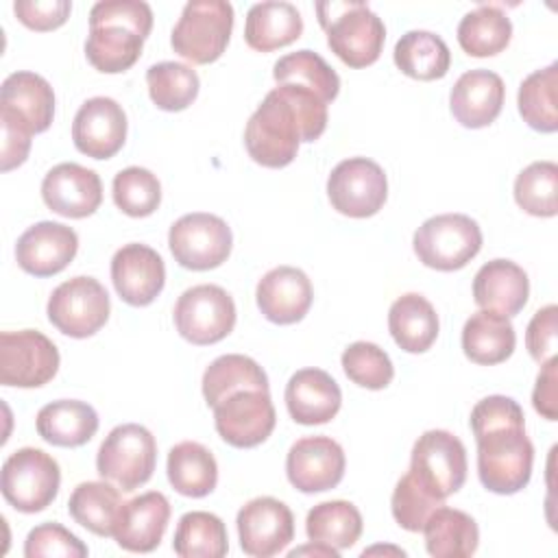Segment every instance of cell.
<instances>
[{"mask_svg":"<svg viewBox=\"0 0 558 558\" xmlns=\"http://www.w3.org/2000/svg\"><path fill=\"white\" fill-rule=\"evenodd\" d=\"M327 129V102L296 83L270 89L244 129L248 157L264 168L294 161L301 142L318 140Z\"/></svg>","mask_w":558,"mask_h":558,"instance_id":"cell-1","label":"cell"},{"mask_svg":"<svg viewBox=\"0 0 558 558\" xmlns=\"http://www.w3.org/2000/svg\"><path fill=\"white\" fill-rule=\"evenodd\" d=\"M477 442V475L486 490L514 495L532 477L534 445L525 434V416L512 397L490 395L471 410Z\"/></svg>","mask_w":558,"mask_h":558,"instance_id":"cell-2","label":"cell"},{"mask_svg":"<svg viewBox=\"0 0 558 558\" xmlns=\"http://www.w3.org/2000/svg\"><path fill=\"white\" fill-rule=\"evenodd\" d=\"M153 28V9L142 0H102L89 11L87 61L105 74L129 70Z\"/></svg>","mask_w":558,"mask_h":558,"instance_id":"cell-3","label":"cell"},{"mask_svg":"<svg viewBox=\"0 0 558 558\" xmlns=\"http://www.w3.org/2000/svg\"><path fill=\"white\" fill-rule=\"evenodd\" d=\"M318 24L327 33V46L349 68H366L381 54L386 26L364 2H318Z\"/></svg>","mask_w":558,"mask_h":558,"instance_id":"cell-4","label":"cell"},{"mask_svg":"<svg viewBox=\"0 0 558 558\" xmlns=\"http://www.w3.org/2000/svg\"><path fill=\"white\" fill-rule=\"evenodd\" d=\"M233 31V7L225 0H192L172 28V50L198 65L214 63L225 52Z\"/></svg>","mask_w":558,"mask_h":558,"instance_id":"cell-5","label":"cell"},{"mask_svg":"<svg viewBox=\"0 0 558 558\" xmlns=\"http://www.w3.org/2000/svg\"><path fill=\"white\" fill-rule=\"evenodd\" d=\"M421 264L451 272L464 268L482 248V229L466 214H440L427 218L412 238Z\"/></svg>","mask_w":558,"mask_h":558,"instance_id":"cell-6","label":"cell"},{"mask_svg":"<svg viewBox=\"0 0 558 558\" xmlns=\"http://www.w3.org/2000/svg\"><path fill=\"white\" fill-rule=\"evenodd\" d=\"M157 464V440L140 423L113 427L102 440L96 456V471L102 480L113 482L131 493L153 477Z\"/></svg>","mask_w":558,"mask_h":558,"instance_id":"cell-7","label":"cell"},{"mask_svg":"<svg viewBox=\"0 0 558 558\" xmlns=\"http://www.w3.org/2000/svg\"><path fill=\"white\" fill-rule=\"evenodd\" d=\"M0 486L4 499L17 512L35 514L54 501L61 486V469L50 453L37 447H22L4 460Z\"/></svg>","mask_w":558,"mask_h":558,"instance_id":"cell-8","label":"cell"},{"mask_svg":"<svg viewBox=\"0 0 558 558\" xmlns=\"http://www.w3.org/2000/svg\"><path fill=\"white\" fill-rule=\"evenodd\" d=\"M48 320L70 338L94 336L105 327L111 303L105 286L94 277H72L59 283L48 299Z\"/></svg>","mask_w":558,"mask_h":558,"instance_id":"cell-9","label":"cell"},{"mask_svg":"<svg viewBox=\"0 0 558 558\" xmlns=\"http://www.w3.org/2000/svg\"><path fill=\"white\" fill-rule=\"evenodd\" d=\"M174 327L192 344H214L235 327V303L231 294L214 283L187 288L174 305Z\"/></svg>","mask_w":558,"mask_h":558,"instance_id":"cell-10","label":"cell"},{"mask_svg":"<svg viewBox=\"0 0 558 558\" xmlns=\"http://www.w3.org/2000/svg\"><path fill=\"white\" fill-rule=\"evenodd\" d=\"M410 473L438 499L458 493L466 480V449L447 429H427L412 447Z\"/></svg>","mask_w":558,"mask_h":558,"instance_id":"cell-11","label":"cell"},{"mask_svg":"<svg viewBox=\"0 0 558 558\" xmlns=\"http://www.w3.org/2000/svg\"><path fill=\"white\" fill-rule=\"evenodd\" d=\"M327 196L331 207L342 216H375L388 198L386 172L368 157H349L331 170L327 179Z\"/></svg>","mask_w":558,"mask_h":558,"instance_id":"cell-12","label":"cell"},{"mask_svg":"<svg viewBox=\"0 0 558 558\" xmlns=\"http://www.w3.org/2000/svg\"><path fill=\"white\" fill-rule=\"evenodd\" d=\"M172 257L187 270H211L227 262L233 235L229 225L214 214L194 211L181 216L168 233Z\"/></svg>","mask_w":558,"mask_h":558,"instance_id":"cell-13","label":"cell"},{"mask_svg":"<svg viewBox=\"0 0 558 558\" xmlns=\"http://www.w3.org/2000/svg\"><path fill=\"white\" fill-rule=\"evenodd\" d=\"M59 371L54 342L37 329L0 333V384L39 388Z\"/></svg>","mask_w":558,"mask_h":558,"instance_id":"cell-14","label":"cell"},{"mask_svg":"<svg viewBox=\"0 0 558 558\" xmlns=\"http://www.w3.org/2000/svg\"><path fill=\"white\" fill-rule=\"evenodd\" d=\"M218 436L238 449L262 445L275 429L277 414L268 390H238L214 408Z\"/></svg>","mask_w":558,"mask_h":558,"instance_id":"cell-15","label":"cell"},{"mask_svg":"<svg viewBox=\"0 0 558 558\" xmlns=\"http://www.w3.org/2000/svg\"><path fill=\"white\" fill-rule=\"evenodd\" d=\"M238 536L244 554L255 558L277 556L294 538L292 510L275 497H255L238 512Z\"/></svg>","mask_w":558,"mask_h":558,"instance_id":"cell-16","label":"cell"},{"mask_svg":"<svg viewBox=\"0 0 558 558\" xmlns=\"http://www.w3.org/2000/svg\"><path fill=\"white\" fill-rule=\"evenodd\" d=\"M344 451L329 436L299 438L286 458L290 484L301 493H323L336 488L344 477Z\"/></svg>","mask_w":558,"mask_h":558,"instance_id":"cell-17","label":"cell"},{"mask_svg":"<svg viewBox=\"0 0 558 558\" xmlns=\"http://www.w3.org/2000/svg\"><path fill=\"white\" fill-rule=\"evenodd\" d=\"M72 140L78 153L92 159L113 157L126 140V113L109 96L85 100L72 122Z\"/></svg>","mask_w":558,"mask_h":558,"instance_id":"cell-18","label":"cell"},{"mask_svg":"<svg viewBox=\"0 0 558 558\" xmlns=\"http://www.w3.org/2000/svg\"><path fill=\"white\" fill-rule=\"evenodd\" d=\"M111 281L124 303L133 307L150 305L166 283L163 259L146 244H124L111 259Z\"/></svg>","mask_w":558,"mask_h":558,"instance_id":"cell-19","label":"cell"},{"mask_svg":"<svg viewBox=\"0 0 558 558\" xmlns=\"http://www.w3.org/2000/svg\"><path fill=\"white\" fill-rule=\"evenodd\" d=\"M41 198L46 207L63 218L92 216L102 203L100 177L74 161L50 168L41 181Z\"/></svg>","mask_w":558,"mask_h":558,"instance_id":"cell-20","label":"cell"},{"mask_svg":"<svg viewBox=\"0 0 558 558\" xmlns=\"http://www.w3.org/2000/svg\"><path fill=\"white\" fill-rule=\"evenodd\" d=\"M78 251V235L63 222L41 220L28 227L15 244L17 266L35 277L61 272Z\"/></svg>","mask_w":558,"mask_h":558,"instance_id":"cell-21","label":"cell"},{"mask_svg":"<svg viewBox=\"0 0 558 558\" xmlns=\"http://www.w3.org/2000/svg\"><path fill=\"white\" fill-rule=\"evenodd\" d=\"M0 118H7L28 133H44L54 118V92L35 72H13L0 89Z\"/></svg>","mask_w":558,"mask_h":558,"instance_id":"cell-22","label":"cell"},{"mask_svg":"<svg viewBox=\"0 0 558 558\" xmlns=\"http://www.w3.org/2000/svg\"><path fill=\"white\" fill-rule=\"evenodd\" d=\"M312 299V281L294 266H277L268 270L255 290L259 312L275 325L299 323L310 312Z\"/></svg>","mask_w":558,"mask_h":558,"instance_id":"cell-23","label":"cell"},{"mask_svg":"<svg viewBox=\"0 0 558 558\" xmlns=\"http://www.w3.org/2000/svg\"><path fill=\"white\" fill-rule=\"evenodd\" d=\"M170 521V504L163 493L148 490L122 504L113 538L116 543L135 554H148L159 547Z\"/></svg>","mask_w":558,"mask_h":558,"instance_id":"cell-24","label":"cell"},{"mask_svg":"<svg viewBox=\"0 0 558 558\" xmlns=\"http://www.w3.org/2000/svg\"><path fill=\"white\" fill-rule=\"evenodd\" d=\"M506 98L499 74L477 68L464 72L451 87L449 107L453 118L466 129H484L497 120Z\"/></svg>","mask_w":558,"mask_h":558,"instance_id":"cell-25","label":"cell"},{"mask_svg":"<svg viewBox=\"0 0 558 558\" xmlns=\"http://www.w3.org/2000/svg\"><path fill=\"white\" fill-rule=\"evenodd\" d=\"M286 405L296 423L323 425L338 414L342 392L329 373L320 368H301L286 384Z\"/></svg>","mask_w":558,"mask_h":558,"instance_id":"cell-26","label":"cell"},{"mask_svg":"<svg viewBox=\"0 0 558 558\" xmlns=\"http://www.w3.org/2000/svg\"><path fill=\"white\" fill-rule=\"evenodd\" d=\"M530 296L527 272L510 259L486 262L473 279V299L482 310L514 316Z\"/></svg>","mask_w":558,"mask_h":558,"instance_id":"cell-27","label":"cell"},{"mask_svg":"<svg viewBox=\"0 0 558 558\" xmlns=\"http://www.w3.org/2000/svg\"><path fill=\"white\" fill-rule=\"evenodd\" d=\"M37 434L54 447H81L98 432L96 410L78 399L46 403L35 418Z\"/></svg>","mask_w":558,"mask_h":558,"instance_id":"cell-28","label":"cell"},{"mask_svg":"<svg viewBox=\"0 0 558 558\" xmlns=\"http://www.w3.org/2000/svg\"><path fill=\"white\" fill-rule=\"evenodd\" d=\"M303 33V17L290 2H257L248 9L244 39L257 52H270L294 44Z\"/></svg>","mask_w":558,"mask_h":558,"instance_id":"cell-29","label":"cell"},{"mask_svg":"<svg viewBox=\"0 0 558 558\" xmlns=\"http://www.w3.org/2000/svg\"><path fill=\"white\" fill-rule=\"evenodd\" d=\"M388 329L399 349L408 353L427 351L438 338V314L418 292L401 294L388 312Z\"/></svg>","mask_w":558,"mask_h":558,"instance_id":"cell-30","label":"cell"},{"mask_svg":"<svg viewBox=\"0 0 558 558\" xmlns=\"http://www.w3.org/2000/svg\"><path fill=\"white\" fill-rule=\"evenodd\" d=\"M517 344V333L508 316L480 310L462 327V351L464 355L484 366L506 362Z\"/></svg>","mask_w":558,"mask_h":558,"instance_id":"cell-31","label":"cell"},{"mask_svg":"<svg viewBox=\"0 0 558 558\" xmlns=\"http://www.w3.org/2000/svg\"><path fill=\"white\" fill-rule=\"evenodd\" d=\"M427 554L434 558H466L473 556L480 543V530L471 514L447 508H436L423 530Z\"/></svg>","mask_w":558,"mask_h":558,"instance_id":"cell-32","label":"cell"},{"mask_svg":"<svg viewBox=\"0 0 558 558\" xmlns=\"http://www.w3.org/2000/svg\"><path fill=\"white\" fill-rule=\"evenodd\" d=\"M166 471L172 488L185 497H205L218 484L216 458L196 440L174 445L168 453Z\"/></svg>","mask_w":558,"mask_h":558,"instance_id":"cell-33","label":"cell"},{"mask_svg":"<svg viewBox=\"0 0 558 558\" xmlns=\"http://www.w3.org/2000/svg\"><path fill=\"white\" fill-rule=\"evenodd\" d=\"M238 390H268L264 368L248 355L227 353L216 357L203 373V397L209 408H216Z\"/></svg>","mask_w":558,"mask_h":558,"instance_id":"cell-34","label":"cell"},{"mask_svg":"<svg viewBox=\"0 0 558 558\" xmlns=\"http://www.w3.org/2000/svg\"><path fill=\"white\" fill-rule=\"evenodd\" d=\"M395 65L410 78L436 81L449 72L451 52L432 31H408L395 44Z\"/></svg>","mask_w":558,"mask_h":558,"instance_id":"cell-35","label":"cell"},{"mask_svg":"<svg viewBox=\"0 0 558 558\" xmlns=\"http://www.w3.org/2000/svg\"><path fill=\"white\" fill-rule=\"evenodd\" d=\"M122 504V495L111 486V482H83L72 490L68 512L92 534L113 536Z\"/></svg>","mask_w":558,"mask_h":558,"instance_id":"cell-36","label":"cell"},{"mask_svg":"<svg viewBox=\"0 0 558 558\" xmlns=\"http://www.w3.org/2000/svg\"><path fill=\"white\" fill-rule=\"evenodd\" d=\"M512 37V22L497 4H480L458 24V44L471 57L499 54Z\"/></svg>","mask_w":558,"mask_h":558,"instance_id":"cell-37","label":"cell"},{"mask_svg":"<svg viewBox=\"0 0 558 558\" xmlns=\"http://www.w3.org/2000/svg\"><path fill=\"white\" fill-rule=\"evenodd\" d=\"M362 514L344 499L316 504L305 519V534L314 543H325L336 549H349L362 536Z\"/></svg>","mask_w":558,"mask_h":558,"instance_id":"cell-38","label":"cell"},{"mask_svg":"<svg viewBox=\"0 0 558 558\" xmlns=\"http://www.w3.org/2000/svg\"><path fill=\"white\" fill-rule=\"evenodd\" d=\"M172 549L181 558H222L229 551L227 527L214 512H185L177 523Z\"/></svg>","mask_w":558,"mask_h":558,"instance_id":"cell-39","label":"cell"},{"mask_svg":"<svg viewBox=\"0 0 558 558\" xmlns=\"http://www.w3.org/2000/svg\"><path fill=\"white\" fill-rule=\"evenodd\" d=\"M558 63H549L543 70L527 74L519 87L517 105L523 122L541 133H554L558 129Z\"/></svg>","mask_w":558,"mask_h":558,"instance_id":"cell-40","label":"cell"},{"mask_svg":"<svg viewBox=\"0 0 558 558\" xmlns=\"http://www.w3.org/2000/svg\"><path fill=\"white\" fill-rule=\"evenodd\" d=\"M150 100L163 111H183L198 96V74L192 65L179 61H161L146 70Z\"/></svg>","mask_w":558,"mask_h":558,"instance_id":"cell-41","label":"cell"},{"mask_svg":"<svg viewBox=\"0 0 558 558\" xmlns=\"http://www.w3.org/2000/svg\"><path fill=\"white\" fill-rule=\"evenodd\" d=\"M275 81L281 83H296L314 94H318L325 102H331L340 92V76L336 70L314 50H296L281 57L272 68Z\"/></svg>","mask_w":558,"mask_h":558,"instance_id":"cell-42","label":"cell"},{"mask_svg":"<svg viewBox=\"0 0 558 558\" xmlns=\"http://www.w3.org/2000/svg\"><path fill=\"white\" fill-rule=\"evenodd\" d=\"M558 166L554 161H534L517 174L514 201L530 216L551 218L558 214Z\"/></svg>","mask_w":558,"mask_h":558,"instance_id":"cell-43","label":"cell"},{"mask_svg":"<svg viewBox=\"0 0 558 558\" xmlns=\"http://www.w3.org/2000/svg\"><path fill=\"white\" fill-rule=\"evenodd\" d=\"M113 203L131 218L150 216L161 203V183L150 170L129 166L113 177Z\"/></svg>","mask_w":558,"mask_h":558,"instance_id":"cell-44","label":"cell"},{"mask_svg":"<svg viewBox=\"0 0 558 558\" xmlns=\"http://www.w3.org/2000/svg\"><path fill=\"white\" fill-rule=\"evenodd\" d=\"M342 371L353 384L368 390H381L395 377V366L388 353L366 340H357L344 349Z\"/></svg>","mask_w":558,"mask_h":558,"instance_id":"cell-45","label":"cell"},{"mask_svg":"<svg viewBox=\"0 0 558 558\" xmlns=\"http://www.w3.org/2000/svg\"><path fill=\"white\" fill-rule=\"evenodd\" d=\"M442 506L410 471L397 482L390 499L395 521L408 532H421L429 514Z\"/></svg>","mask_w":558,"mask_h":558,"instance_id":"cell-46","label":"cell"},{"mask_svg":"<svg viewBox=\"0 0 558 558\" xmlns=\"http://www.w3.org/2000/svg\"><path fill=\"white\" fill-rule=\"evenodd\" d=\"M89 554L87 545L65 530L61 523H41L33 527L24 541L26 558H44V556H63V558H85Z\"/></svg>","mask_w":558,"mask_h":558,"instance_id":"cell-47","label":"cell"},{"mask_svg":"<svg viewBox=\"0 0 558 558\" xmlns=\"http://www.w3.org/2000/svg\"><path fill=\"white\" fill-rule=\"evenodd\" d=\"M17 20L33 31H52L65 24L72 11L68 0H17L13 4Z\"/></svg>","mask_w":558,"mask_h":558,"instance_id":"cell-48","label":"cell"},{"mask_svg":"<svg viewBox=\"0 0 558 558\" xmlns=\"http://www.w3.org/2000/svg\"><path fill=\"white\" fill-rule=\"evenodd\" d=\"M556 305L549 303L534 312L527 331H525V347L534 362L543 364L545 360L556 355Z\"/></svg>","mask_w":558,"mask_h":558,"instance_id":"cell-49","label":"cell"},{"mask_svg":"<svg viewBox=\"0 0 558 558\" xmlns=\"http://www.w3.org/2000/svg\"><path fill=\"white\" fill-rule=\"evenodd\" d=\"M532 403L538 414L547 421L558 418V357H549L543 362V368L536 377V386L532 392Z\"/></svg>","mask_w":558,"mask_h":558,"instance_id":"cell-50","label":"cell"},{"mask_svg":"<svg viewBox=\"0 0 558 558\" xmlns=\"http://www.w3.org/2000/svg\"><path fill=\"white\" fill-rule=\"evenodd\" d=\"M2 122V172H9L17 166H22L28 157V150H31V135L24 126L7 120V118H0Z\"/></svg>","mask_w":558,"mask_h":558,"instance_id":"cell-51","label":"cell"},{"mask_svg":"<svg viewBox=\"0 0 558 558\" xmlns=\"http://www.w3.org/2000/svg\"><path fill=\"white\" fill-rule=\"evenodd\" d=\"M303 554H314V556H325V558H338V556H340V549L329 547V545H325V543H314V541H310V545L296 547V549H292L288 556H290V558H296V556H303Z\"/></svg>","mask_w":558,"mask_h":558,"instance_id":"cell-52","label":"cell"}]
</instances>
